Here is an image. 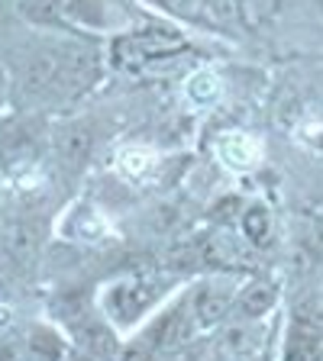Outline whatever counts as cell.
Segmentation results:
<instances>
[{"instance_id":"cell-1","label":"cell","mask_w":323,"mask_h":361,"mask_svg":"<svg viewBox=\"0 0 323 361\" xmlns=\"http://www.w3.org/2000/svg\"><path fill=\"white\" fill-rule=\"evenodd\" d=\"M94 78H98V59H94V52L78 49V45L33 52L23 68V87L36 97H45V94L75 97Z\"/></svg>"},{"instance_id":"cell-2","label":"cell","mask_w":323,"mask_h":361,"mask_svg":"<svg viewBox=\"0 0 323 361\" xmlns=\"http://www.w3.org/2000/svg\"><path fill=\"white\" fill-rule=\"evenodd\" d=\"M184 49V39L178 32H165V30H146V32H133L113 42V61L123 68H139L149 65L155 59H165Z\"/></svg>"},{"instance_id":"cell-3","label":"cell","mask_w":323,"mask_h":361,"mask_svg":"<svg viewBox=\"0 0 323 361\" xmlns=\"http://www.w3.org/2000/svg\"><path fill=\"white\" fill-rule=\"evenodd\" d=\"M162 284L149 278H133V281H120L117 287L107 290V310L113 313L117 323H133L136 316L149 310L158 300Z\"/></svg>"},{"instance_id":"cell-4","label":"cell","mask_w":323,"mask_h":361,"mask_svg":"<svg viewBox=\"0 0 323 361\" xmlns=\"http://www.w3.org/2000/svg\"><path fill=\"white\" fill-rule=\"evenodd\" d=\"M39 155V139H36V129L33 123H7L4 133H0V161L7 171H23L30 168Z\"/></svg>"},{"instance_id":"cell-5","label":"cell","mask_w":323,"mask_h":361,"mask_svg":"<svg viewBox=\"0 0 323 361\" xmlns=\"http://www.w3.org/2000/svg\"><path fill=\"white\" fill-rule=\"evenodd\" d=\"M194 319H191L188 307H175L172 313H165L158 319L155 326L149 329V338H146V345L149 348H158V352H175V348L188 345L191 336H194Z\"/></svg>"},{"instance_id":"cell-6","label":"cell","mask_w":323,"mask_h":361,"mask_svg":"<svg viewBox=\"0 0 323 361\" xmlns=\"http://www.w3.org/2000/svg\"><path fill=\"white\" fill-rule=\"evenodd\" d=\"M230 303H233V290L226 284H201L188 303V313L197 329H211L226 316Z\"/></svg>"},{"instance_id":"cell-7","label":"cell","mask_w":323,"mask_h":361,"mask_svg":"<svg viewBox=\"0 0 323 361\" xmlns=\"http://www.w3.org/2000/svg\"><path fill=\"white\" fill-rule=\"evenodd\" d=\"M52 145L65 168H81L88 161L90 149H94V133H90L88 123H68V126H61L55 133Z\"/></svg>"},{"instance_id":"cell-8","label":"cell","mask_w":323,"mask_h":361,"mask_svg":"<svg viewBox=\"0 0 323 361\" xmlns=\"http://www.w3.org/2000/svg\"><path fill=\"white\" fill-rule=\"evenodd\" d=\"M4 248H7L10 262L16 264H30L39 252V229L30 219H13L4 233Z\"/></svg>"},{"instance_id":"cell-9","label":"cell","mask_w":323,"mask_h":361,"mask_svg":"<svg viewBox=\"0 0 323 361\" xmlns=\"http://www.w3.org/2000/svg\"><path fill=\"white\" fill-rule=\"evenodd\" d=\"M168 268L178 271H191L207 264V235H191V239H181L168 248Z\"/></svg>"},{"instance_id":"cell-10","label":"cell","mask_w":323,"mask_h":361,"mask_svg":"<svg viewBox=\"0 0 323 361\" xmlns=\"http://www.w3.org/2000/svg\"><path fill=\"white\" fill-rule=\"evenodd\" d=\"M75 332H78V338H81V345L88 348L94 358H100V361L117 358V342H113V336H110L107 326H100V323L90 319V323H78Z\"/></svg>"},{"instance_id":"cell-11","label":"cell","mask_w":323,"mask_h":361,"mask_svg":"<svg viewBox=\"0 0 323 361\" xmlns=\"http://www.w3.org/2000/svg\"><path fill=\"white\" fill-rule=\"evenodd\" d=\"M275 297H278L275 284H269V281H252V284H246V290L240 293V313L249 316V319H256V316L269 313V310L275 307Z\"/></svg>"},{"instance_id":"cell-12","label":"cell","mask_w":323,"mask_h":361,"mask_svg":"<svg viewBox=\"0 0 323 361\" xmlns=\"http://www.w3.org/2000/svg\"><path fill=\"white\" fill-rule=\"evenodd\" d=\"M242 233H246L249 242L265 245V242H269V233H271L269 210H265V207H252V210L242 213Z\"/></svg>"},{"instance_id":"cell-13","label":"cell","mask_w":323,"mask_h":361,"mask_svg":"<svg viewBox=\"0 0 323 361\" xmlns=\"http://www.w3.org/2000/svg\"><path fill=\"white\" fill-rule=\"evenodd\" d=\"M20 10L33 23H55L61 16L59 0H20Z\"/></svg>"},{"instance_id":"cell-14","label":"cell","mask_w":323,"mask_h":361,"mask_svg":"<svg viewBox=\"0 0 323 361\" xmlns=\"http://www.w3.org/2000/svg\"><path fill=\"white\" fill-rule=\"evenodd\" d=\"M201 4L213 23H223L226 26V23L240 20V0H201Z\"/></svg>"},{"instance_id":"cell-15","label":"cell","mask_w":323,"mask_h":361,"mask_svg":"<svg viewBox=\"0 0 323 361\" xmlns=\"http://www.w3.org/2000/svg\"><path fill=\"white\" fill-rule=\"evenodd\" d=\"M223 152H226V158L233 161V165H249L252 161V145L246 142V139H240V135H233V139H223Z\"/></svg>"},{"instance_id":"cell-16","label":"cell","mask_w":323,"mask_h":361,"mask_svg":"<svg viewBox=\"0 0 323 361\" xmlns=\"http://www.w3.org/2000/svg\"><path fill=\"white\" fill-rule=\"evenodd\" d=\"M178 223H181L178 207H168V203H165V207H158V210H155V229H158V233H172Z\"/></svg>"},{"instance_id":"cell-17","label":"cell","mask_w":323,"mask_h":361,"mask_svg":"<svg viewBox=\"0 0 323 361\" xmlns=\"http://www.w3.org/2000/svg\"><path fill=\"white\" fill-rule=\"evenodd\" d=\"M217 94V84L211 75H197V81H191V97L194 100H211Z\"/></svg>"},{"instance_id":"cell-18","label":"cell","mask_w":323,"mask_h":361,"mask_svg":"<svg viewBox=\"0 0 323 361\" xmlns=\"http://www.w3.org/2000/svg\"><path fill=\"white\" fill-rule=\"evenodd\" d=\"M162 7H168L172 13H181V16H191L201 10V0H158Z\"/></svg>"},{"instance_id":"cell-19","label":"cell","mask_w":323,"mask_h":361,"mask_svg":"<svg viewBox=\"0 0 323 361\" xmlns=\"http://www.w3.org/2000/svg\"><path fill=\"white\" fill-rule=\"evenodd\" d=\"M120 361H155V355H152L149 345H129L127 352L120 355Z\"/></svg>"},{"instance_id":"cell-20","label":"cell","mask_w":323,"mask_h":361,"mask_svg":"<svg viewBox=\"0 0 323 361\" xmlns=\"http://www.w3.org/2000/svg\"><path fill=\"white\" fill-rule=\"evenodd\" d=\"M184 361H226L223 348H197L194 355H188Z\"/></svg>"},{"instance_id":"cell-21","label":"cell","mask_w":323,"mask_h":361,"mask_svg":"<svg viewBox=\"0 0 323 361\" xmlns=\"http://www.w3.org/2000/svg\"><path fill=\"white\" fill-rule=\"evenodd\" d=\"M0 361H23V352L16 345H4L0 348Z\"/></svg>"}]
</instances>
